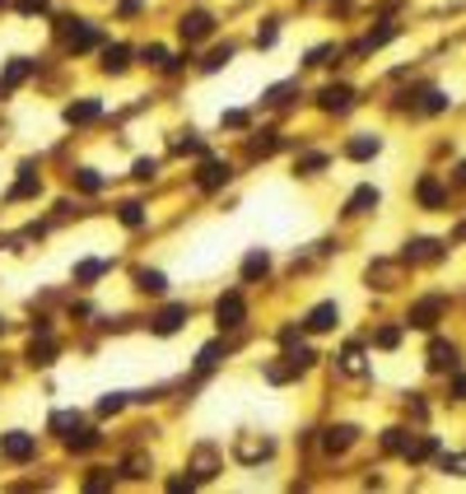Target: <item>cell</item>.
Here are the masks:
<instances>
[{
  "label": "cell",
  "instance_id": "1",
  "mask_svg": "<svg viewBox=\"0 0 466 494\" xmlns=\"http://www.w3.org/2000/svg\"><path fill=\"white\" fill-rule=\"evenodd\" d=\"M38 443H33V433H0V457H10V462H29Z\"/></svg>",
  "mask_w": 466,
  "mask_h": 494
},
{
  "label": "cell",
  "instance_id": "2",
  "mask_svg": "<svg viewBox=\"0 0 466 494\" xmlns=\"http://www.w3.org/2000/svg\"><path fill=\"white\" fill-rule=\"evenodd\" d=\"M443 308H448V303H443V298H419L415 308H410V317H405V326H419V331H429V326L438 322V317H443Z\"/></svg>",
  "mask_w": 466,
  "mask_h": 494
},
{
  "label": "cell",
  "instance_id": "3",
  "mask_svg": "<svg viewBox=\"0 0 466 494\" xmlns=\"http://www.w3.org/2000/svg\"><path fill=\"white\" fill-rule=\"evenodd\" d=\"M243 317H248V308H243V298H238V294H224V298L215 303V322L224 326V331L243 326Z\"/></svg>",
  "mask_w": 466,
  "mask_h": 494
},
{
  "label": "cell",
  "instance_id": "4",
  "mask_svg": "<svg viewBox=\"0 0 466 494\" xmlns=\"http://www.w3.org/2000/svg\"><path fill=\"white\" fill-rule=\"evenodd\" d=\"M191 471H196L191 480H210V476L219 471V452L210 448V443H201V448L191 452Z\"/></svg>",
  "mask_w": 466,
  "mask_h": 494
},
{
  "label": "cell",
  "instance_id": "5",
  "mask_svg": "<svg viewBox=\"0 0 466 494\" xmlns=\"http://www.w3.org/2000/svg\"><path fill=\"white\" fill-rule=\"evenodd\" d=\"M210 29H215V19L205 15V10H191V15L182 19V38H186V42H201V38H210Z\"/></svg>",
  "mask_w": 466,
  "mask_h": 494
},
{
  "label": "cell",
  "instance_id": "6",
  "mask_svg": "<svg viewBox=\"0 0 466 494\" xmlns=\"http://www.w3.org/2000/svg\"><path fill=\"white\" fill-rule=\"evenodd\" d=\"M355 438H359L355 424H331V429L322 433V448H326V452H345L350 443H355Z\"/></svg>",
  "mask_w": 466,
  "mask_h": 494
},
{
  "label": "cell",
  "instance_id": "7",
  "mask_svg": "<svg viewBox=\"0 0 466 494\" xmlns=\"http://www.w3.org/2000/svg\"><path fill=\"white\" fill-rule=\"evenodd\" d=\"M317 103H322L326 112H345V108H350V103H355V93L345 89V84H326V89L317 93Z\"/></svg>",
  "mask_w": 466,
  "mask_h": 494
},
{
  "label": "cell",
  "instance_id": "8",
  "mask_svg": "<svg viewBox=\"0 0 466 494\" xmlns=\"http://www.w3.org/2000/svg\"><path fill=\"white\" fill-rule=\"evenodd\" d=\"M336 322H341V308H336V303H317V308L308 312V322H303V326H308V331H331Z\"/></svg>",
  "mask_w": 466,
  "mask_h": 494
},
{
  "label": "cell",
  "instance_id": "9",
  "mask_svg": "<svg viewBox=\"0 0 466 494\" xmlns=\"http://www.w3.org/2000/svg\"><path fill=\"white\" fill-rule=\"evenodd\" d=\"M438 257H443V243H434V238L405 243V262H438Z\"/></svg>",
  "mask_w": 466,
  "mask_h": 494
},
{
  "label": "cell",
  "instance_id": "10",
  "mask_svg": "<svg viewBox=\"0 0 466 494\" xmlns=\"http://www.w3.org/2000/svg\"><path fill=\"white\" fill-rule=\"evenodd\" d=\"M429 369H434V373L457 369V345H448V340H434V345H429Z\"/></svg>",
  "mask_w": 466,
  "mask_h": 494
},
{
  "label": "cell",
  "instance_id": "11",
  "mask_svg": "<svg viewBox=\"0 0 466 494\" xmlns=\"http://www.w3.org/2000/svg\"><path fill=\"white\" fill-rule=\"evenodd\" d=\"M182 322H186V303H172V308H163L154 317V331H159V336H172Z\"/></svg>",
  "mask_w": 466,
  "mask_h": 494
},
{
  "label": "cell",
  "instance_id": "12",
  "mask_svg": "<svg viewBox=\"0 0 466 494\" xmlns=\"http://www.w3.org/2000/svg\"><path fill=\"white\" fill-rule=\"evenodd\" d=\"M98 112H103V103H98V98H84V103H70V108H65V122L84 126V122H93Z\"/></svg>",
  "mask_w": 466,
  "mask_h": 494
},
{
  "label": "cell",
  "instance_id": "13",
  "mask_svg": "<svg viewBox=\"0 0 466 494\" xmlns=\"http://www.w3.org/2000/svg\"><path fill=\"white\" fill-rule=\"evenodd\" d=\"M229 177H233V168H229V164H219V159H210V164L196 173V182H201V186H224Z\"/></svg>",
  "mask_w": 466,
  "mask_h": 494
},
{
  "label": "cell",
  "instance_id": "14",
  "mask_svg": "<svg viewBox=\"0 0 466 494\" xmlns=\"http://www.w3.org/2000/svg\"><path fill=\"white\" fill-rule=\"evenodd\" d=\"M396 280H401V266H387V262L369 266V285H378V289H396Z\"/></svg>",
  "mask_w": 466,
  "mask_h": 494
},
{
  "label": "cell",
  "instance_id": "15",
  "mask_svg": "<svg viewBox=\"0 0 466 494\" xmlns=\"http://www.w3.org/2000/svg\"><path fill=\"white\" fill-rule=\"evenodd\" d=\"M93 42H98V29H93V24H75V29H70V38H65V47H70V51H89Z\"/></svg>",
  "mask_w": 466,
  "mask_h": 494
},
{
  "label": "cell",
  "instance_id": "16",
  "mask_svg": "<svg viewBox=\"0 0 466 494\" xmlns=\"http://www.w3.org/2000/svg\"><path fill=\"white\" fill-rule=\"evenodd\" d=\"M238 457H243V462H262V457H271V438H238Z\"/></svg>",
  "mask_w": 466,
  "mask_h": 494
},
{
  "label": "cell",
  "instance_id": "17",
  "mask_svg": "<svg viewBox=\"0 0 466 494\" xmlns=\"http://www.w3.org/2000/svg\"><path fill=\"white\" fill-rule=\"evenodd\" d=\"M29 75H33V61H24V56H19V61H10V70L0 75V93H5V89H15V84H24Z\"/></svg>",
  "mask_w": 466,
  "mask_h": 494
},
{
  "label": "cell",
  "instance_id": "18",
  "mask_svg": "<svg viewBox=\"0 0 466 494\" xmlns=\"http://www.w3.org/2000/svg\"><path fill=\"white\" fill-rule=\"evenodd\" d=\"M443 196H448V191H443L438 177H419V205H429V210H434V205H443Z\"/></svg>",
  "mask_w": 466,
  "mask_h": 494
},
{
  "label": "cell",
  "instance_id": "19",
  "mask_svg": "<svg viewBox=\"0 0 466 494\" xmlns=\"http://www.w3.org/2000/svg\"><path fill=\"white\" fill-rule=\"evenodd\" d=\"M378 150H383V140H378V136H359V140L345 145V154H350V159H373Z\"/></svg>",
  "mask_w": 466,
  "mask_h": 494
},
{
  "label": "cell",
  "instance_id": "20",
  "mask_svg": "<svg viewBox=\"0 0 466 494\" xmlns=\"http://www.w3.org/2000/svg\"><path fill=\"white\" fill-rule=\"evenodd\" d=\"M373 205H378V191H373V186H359L355 196H350V205H345V210H350V215H369Z\"/></svg>",
  "mask_w": 466,
  "mask_h": 494
},
{
  "label": "cell",
  "instance_id": "21",
  "mask_svg": "<svg viewBox=\"0 0 466 494\" xmlns=\"http://www.w3.org/2000/svg\"><path fill=\"white\" fill-rule=\"evenodd\" d=\"M126 65H131V51H126V47H108V51H103V70H108V75H122Z\"/></svg>",
  "mask_w": 466,
  "mask_h": 494
},
{
  "label": "cell",
  "instance_id": "22",
  "mask_svg": "<svg viewBox=\"0 0 466 494\" xmlns=\"http://www.w3.org/2000/svg\"><path fill=\"white\" fill-rule=\"evenodd\" d=\"M271 271V257L266 252H248V262H243V280H257V276H266Z\"/></svg>",
  "mask_w": 466,
  "mask_h": 494
},
{
  "label": "cell",
  "instance_id": "23",
  "mask_svg": "<svg viewBox=\"0 0 466 494\" xmlns=\"http://www.w3.org/2000/svg\"><path fill=\"white\" fill-rule=\"evenodd\" d=\"M136 285H140L145 294H163V289H168V280H163V271H140V276H136Z\"/></svg>",
  "mask_w": 466,
  "mask_h": 494
},
{
  "label": "cell",
  "instance_id": "24",
  "mask_svg": "<svg viewBox=\"0 0 466 494\" xmlns=\"http://www.w3.org/2000/svg\"><path fill=\"white\" fill-rule=\"evenodd\" d=\"M51 355H56V345H51V336L42 331V340H33V345H29V359H33V364H51Z\"/></svg>",
  "mask_w": 466,
  "mask_h": 494
},
{
  "label": "cell",
  "instance_id": "25",
  "mask_svg": "<svg viewBox=\"0 0 466 494\" xmlns=\"http://www.w3.org/2000/svg\"><path fill=\"white\" fill-rule=\"evenodd\" d=\"M392 38H396V24H383V29H378V33H369V38H364V42H359V51H373V47L392 42Z\"/></svg>",
  "mask_w": 466,
  "mask_h": 494
},
{
  "label": "cell",
  "instance_id": "26",
  "mask_svg": "<svg viewBox=\"0 0 466 494\" xmlns=\"http://www.w3.org/2000/svg\"><path fill=\"white\" fill-rule=\"evenodd\" d=\"M51 429L70 438V429H79V411H56V415H51Z\"/></svg>",
  "mask_w": 466,
  "mask_h": 494
},
{
  "label": "cell",
  "instance_id": "27",
  "mask_svg": "<svg viewBox=\"0 0 466 494\" xmlns=\"http://www.w3.org/2000/svg\"><path fill=\"white\" fill-rule=\"evenodd\" d=\"M93 443H98V433H93V429H75V433H70V448H75V452H89Z\"/></svg>",
  "mask_w": 466,
  "mask_h": 494
},
{
  "label": "cell",
  "instance_id": "28",
  "mask_svg": "<svg viewBox=\"0 0 466 494\" xmlns=\"http://www.w3.org/2000/svg\"><path fill=\"white\" fill-rule=\"evenodd\" d=\"M75 186H79V191H98V186H103V177H98L93 168H79V173H75Z\"/></svg>",
  "mask_w": 466,
  "mask_h": 494
},
{
  "label": "cell",
  "instance_id": "29",
  "mask_svg": "<svg viewBox=\"0 0 466 494\" xmlns=\"http://www.w3.org/2000/svg\"><path fill=\"white\" fill-rule=\"evenodd\" d=\"M383 443H387V452H401V457H405V448H410L405 429H387V438H383Z\"/></svg>",
  "mask_w": 466,
  "mask_h": 494
},
{
  "label": "cell",
  "instance_id": "30",
  "mask_svg": "<svg viewBox=\"0 0 466 494\" xmlns=\"http://www.w3.org/2000/svg\"><path fill=\"white\" fill-rule=\"evenodd\" d=\"M126 476L145 480V476H150V457H140V452H136V457H126Z\"/></svg>",
  "mask_w": 466,
  "mask_h": 494
},
{
  "label": "cell",
  "instance_id": "31",
  "mask_svg": "<svg viewBox=\"0 0 466 494\" xmlns=\"http://www.w3.org/2000/svg\"><path fill=\"white\" fill-rule=\"evenodd\" d=\"M122 224H126V229H140V224H145V215H140V205H136V201H126V205H122Z\"/></svg>",
  "mask_w": 466,
  "mask_h": 494
},
{
  "label": "cell",
  "instance_id": "32",
  "mask_svg": "<svg viewBox=\"0 0 466 494\" xmlns=\"http://www.w3.org/2000/svg\"><path fill=\"white\" fill-rule=\"evenodd\" d=\"M229 56H233V47H215V51L205 56V70H219V65H229Z\"/></svg>",
  "mask_w": 466,
  "mask_h": 494
},
{
  "label": "cell",
  "instance_id": "33",
  "mask_svg": "<svg viewBox=\"0 0 466 494\" xmlns=\"http://www.w3.org/2000/svg\"><path fill=\"white\" fill-rule=\"evenodd\" d=\"M33 191H38V177H33V168H24V177H19V186L10 196H33Z\"/></svg>",
  "mask_w": 466,
  "mask_h": 494
},
{
  "label": "cell",
  "instance_id": "34",
  "mask_svg": "<svg viewBox=\"0 0 466 494\" xmlns=\"http://www.w3.org/2000/svg\"><path fill=\"white\" fill-rule=\"evenodd\" d=\"M122 406H126V392H108V397L98 401V411H103V415H112V411H122Z\"/></svg>",
  "mask_w": 466,
  "mask_h": 494
},
{
  "label": "cell",
  "instance_id": "35",
  "mask_svg": "<svg viewBox=\"0 0 466 494\" xmlns=\"http://www.w3.org/2000/svg\"><path fill=\"white\" fill-rule=\"evenodd\" d=\"M103 271H108V262H84V266L75 271V280H98Z\"/></svg>",
  "mask_w": 466,
  "mask_h": 494
},
{
  "label": "cell",
  "instance_id": "36",
  "mask_svg": "<svg viewBox=\"0 0 466 494\" xmlns=\"http://www.w3.org/2000/svg\"><path fill=\"white\" fill-rule=\"evenodd\" d=\"M262 136H266V140H252V154H257V159L275 150V131H262Z\"/></svg>",
  "mask_w": 466,
  "mask_h": 494
},
{
  "label": "cell",
  "instance_id": "37",
  "mask_svg": "<svg viewBox=\"0 0 466 494\" xmlns=\"http://www.w3.org/2000/svg\"><path fill=\"white\" fill-rule=\"evenodd\" d=\"M140 56H145V61H150V65H168V51H163V47H145V51H140Z\"/></svg>",
  "mask_w": 466,
  "mask_h": 494
},
{
  "label": "cell",
  "instance_id": "38",
  "mask_svg": "<svg viewBox=\"0 0 466 494\" xmlns=\"http://www.w3.org/2000/svg\"><path fill=\"white\" fill-rule=\"evenodd\" d=\"M443 108H448V98H443L438 89H429V93H424V112H443Z\"/></svg>",
  "mask_w": 466,
  "mask_h": 494
},
{
  "label": "cell",
  "instance_id": "39",
  "mask_svg": "<svg viewBox=\"0 0 466 494\" xmlns=\"http://www.w3.org/2000/svg\"><path fill=\"white\" fill-rule=\"evenodd\" d=\"M154 173H159V164H154V159H140V164H136V177H140V182H150Z\"/></svg>",
  "mask_w": 466,
  "mask_h": 494
},
{
  "label": "cell",
  "instance_id": "40",
  "mask_svg": "<svg viewBox=\"0 0 466 494\" xmlns=\"http://www.w3.org/2000/svg\"><path fill=\"white\" fill-rule=\"evenodd\" d=\"M396 340H401V331H396V326H383V331H378V345H383V350H392Z\"/></svg>",
  "mask_w": 466,
  "mask_h": 494
},
{
  "label": "cell",
  "instance_id": "41",
  "mask_svg": "<svg viewBox=\"0 0 466 494\" xmlns=\"http://www.w3.org/2000/svg\"><path fill=\"white\" fill-rule=\"evenodd\" d=\"M345 369H350V373H359V369H364V359H359V345H350V350H345Z\"/></svg>",
  "mask_w": 466,
  "mask_h": 494
},
{
  "label": "cell",
  "instance_id": "42",
  "mask_svg": "<svg viewBox=\"0 0 466 494\" xmlns=\"http://www.w3.org/2000/svg\"><path fill=\"white\" fill-rule=\"evenodd\" d=\"M215 359H219V345H205V350H201V359H196V369H210Z\"/></svg>",
  "mask_w": 466,
  "mask_h": 494
},
{
  "label": "cell",
  "instance_id": "43",
  "mask_svg": "<svg viewBox=\"0 0 466 494\" xmlns=\"http://www.w3.org/2000/svg\"><path fill=\"white\" fill-rule=\"evenodd\" d=\"M443 471H452V476H466V457H443Z\"/></svg>",
  "mask_w": 466,
  "mask_h": 494
},
{
  "label": "cell",
  "instance_id": "44",
  "mask_svg": "<svg viewBox=\"0 0 466 494\" xmlns=\"http://www.w3.org/2000/svg\"><path fill=\"white\" fill-rule=\"evenodd\" d=\"M38 10H47V0H19V15H38Z\"/></svg>",
  "mask_w": 466,
  "mask_h": 494
},
{
  "label": "cell",
  "instance_id": "45",
  "mask_svg": "<svg viewBox=\"0 0 466 494\" xmlns=\"http://www.w3.org/2000/svg\"><path fill=\"white\" fill-rule=\"evenodd\" d=\"M224 126H233V131H238V126H248V112H224Z\"/></svg>",
  "mask_w": 466,
  "mask_h": 494
},
{
  "label": "cell",
  "instance_id": "46",
  "mask_svg": "<svg viewBox=\"0 0 466 494\" xmlns=\"http://www.w3.org/2000/svg\"><path fill=\"white\" fill-rule=\"evenodd\" d=\"M271 42H275V24H266V29L257 33V47H271Z\"/></svg>",
  "mask_w": 466,
  "mask_h": 494
},
{
  "label": "cell",
  "instance_id": "47",
  "mask_svg": "<svg viewBox=\"0 0 466 494\" xmlns=\"http://www.w3.org/2000/svg\"><path fill=\"white\" fill-rule=\"evenodd\" d=\"M0 331H5V322H0Z\"/></svg>",
  "mask_w": 466,
  "mask_h": 494
}]
</instances>
